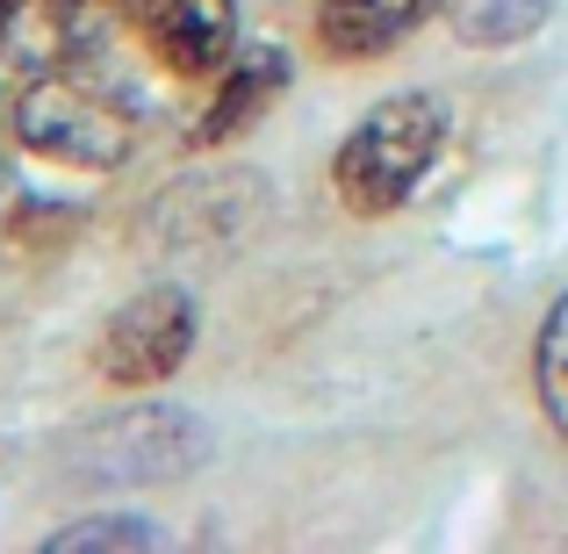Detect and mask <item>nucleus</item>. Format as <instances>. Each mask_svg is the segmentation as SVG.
Here are the masks:
<instances>
[{
	"label": "nucleus",
	"mask_w": 568,
	"mask_h": 554,
	"mask_svg": "<svg viewBox=\"0 0 568 554\" xmlns=\"http://www.w3.org/2000/svg\"><path fill=\"white\" fill-rule=\"evenodd\" d=\"M138 101L109 80V72L80 66H43L22 80V101H14V138L29 152L58 159V167H87V173H115L130 152H138Z\"/></svg>",
	"instance_id": "f257e3e1"
},
{
	"label": "nucleus",
	"mask_w": 568,
	"mask_h": 554,
	"mask_svg": "<svg viewBox=\"0 0 568 554\" xmlns=\"http://www.w3.org/2000/svg\"><path fill=\"white\" fill-rule=\"evenodd\" d=\"M439 144H446L439 94H388V101H375V109L346 130V144H338V159H332L338 202H346L353 216H388V209H403L417 194V181L432 173Z\"/></svg>",
	"instance_id": "f03ea898"
},
{
	"label": "nucleus",
	"mask_w": 568,
	"mask_h": 554,
	"mask_svg": "<svg viewBox=\"0 0 568 554\" xmlns=\"http://www.w3.org/2000/svg\"><path fill=\"white\" fill-rule=\"evenodd\" d=\"M194 332H202V318H194L187 289H173V281L166 289H144L101 324L94 367H101V382H115V389L173 382V374L187 367V353H194Z\"/></svg>",
	"instance_id": "7ed1b4c3"
},
{
	"label": "nucleus",
	"mask_w": 568,
	"mask_h": 554,
	"mask_svg": "<svg viewBox=\"0 0 568 554\" xmlns=\"http://www.w3.org/2000/svg\"><path fill=\"white\" fill-rule=\"evenodd\" d=\"M138 43L173 80H209L237 58V8L231 0H123Z\"/></svg>",
	"instance_id": "20e7f679"
},
{
	"label": "nucleus",
	"mask_w": 568,
	"mask_h": 554,
	"mask_svg": "<svg viewBox=\"0 0 568 554\" xmlns=\"http://www.w3.org/2000/svg\"><path fill=\"white\" fill-rule=\"evenodd\" d=\"M80 461L109 469V483H130V475H181L187 461H202V425L181 411H159L144 403L138 417H115V425H94L80 440Z\"/></svg>",
	"instance_id": "39448f33"
},
{
	"label": "nucleus",
	"mask_w": 568,
	"mask_h": 554,
	"mask_svg": "<svg viewBox=\"0 0 568 554\" xmlns=\"http://www.w3.org/2000/svg\"><path fill=\"white\" fill-rule=\"evenodd\" d=\"M281 87H288V51H281V43H252V51H237L231 66H223L216 94H209L202 123H194V144L216 152V144L245 138V130L281 101Z\"/></svg>",
	"instance_id": "423d86ee"
},
{
	"label": "nucleus",
	"mask_w": 568,
	"mask_h": 554,
	"mask_svg": "<svg viewBox=\"0 0 568 554\" xmlns=\"http://www.w3.org/2000/svg\"><path fill=\"white\" fill-rule=\"evenodd\" d=\"M446 0H324L317 8V43L332 58H382L410 37L417 22H432Z\"/></svg>",
	"instance_id": "0eeeda50"
},
{
	"label": "nucleus",
	"mask_w": 568,
	"mask_h": 554,
	"mask_svg": "<svg viewBox=\"0 0 568 554\" xmlns=\"http://www.w3.org/2000/svg\"><path fill=\"white\" fill-rule=\"evenodd\" d=\"M532 382H540V403H547V417H555V432L568 440V289L555 295V310H547V324H540Z\"/></svg>",
	"instance_id": "6e6552de"
},
{
	"label": "nucleus",
	"mask_w": 568,
	"mask_h": 554,
	"mask_svg": "<svg viewBox=\"0 0 568 554\" xmlns=\"http://www.w3.org/2000/svg\"><path fill=\"white\" fill-rule=\"evenodd\" d=\"M166 533L152 526V518H138V512H115V518H72V526H58L51 554H72V547H159Z\"/></svg>",
	"instance_id": "1a4fd4ad"
}]
</instances>
